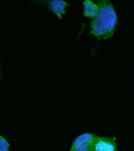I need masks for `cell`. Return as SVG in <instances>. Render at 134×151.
<instances>
[{"label":"cell","mask_w":134,"mask_h":151,"mask_svg":"<svg viewBox=\"0 0 134 151\" xmlns=\"http://www.w3.org/2000/svg\"><path fill=\"white\" fill-rule=\"evenodd\" d=\"M91 147L92 151H118L115 137L97 136Z\"/></svg>","instance_id":"2"},{"label":"cell","mask_w":134,"mask_h":151,"mask_svg":"<svg viewBox=\"0 0 134 151\" xmlns=\"http://www.w3.org/2000/svg\"><path fill=\"white\" fill-rule=\"evenodd\" d=\"M10 145L4 136H0V151H9Z\"/></svg>","instance_id":"6"},{"label":"cell","mask_w":134,"mask_h":151,"mask_svg":"<svg viewBox=\"0 0 134 151\" xmlns=\"http://www.w3.org/2000/svg\"><path fill=\"white\" fill-rule=\"evenodd\" d=\"M70 151H92L91 144H83V145H80L74 149H70Z\"/></svg>","instance_id":"7"},{"label":"cell","mask_w":134,"mask_h":151,"mask_svg":"<svg viewBox=\"0 0 134 151\" xmlns=\"http://www.w3.org/2000/svg\"><path fill=\"white\" fill-rule=\"evenodd\" d=\"M69 6L70 4L63 0H50L48 1V8L60 19H62V15H66V8Z\"/></svg>","instance_id":"3"},{"label":"cell","mask_w":134,"mask_h":151,"mask_svg":"<svg viewBox=\"0 0 134 151\" xmlns=\"http://www.w3.org/2000/svg\"><path fill=\"white\" fill-rule=\"evenodd\" d=\"M83 6V16L93 19L98 14V7L96 3L91 0H85L82 3Z\"/></svg>","instance_id":"4"},{"label":"cell","mask_w":134,"mask_h":151,"mask_svg":"<svg viewBox=\"0 0 134 151\" xmlns=\"http://www.w3.org/2000/svg\"><path fill=\"white\" fill-rule=\"evenodd\" d=\"M97 135L94 134L92 133H84L82 134L75 138L72 143L71 147L70 149H74V148H77L79 146L83 145L85 143L92 144L94 142V140L96 139Z\"/></svg>","instance_id":"5"},{"label":"cell","mask_w":134,"mask_h":151,"mask_svg":"<svg viewBox=\"0 0 134 151\" xmlns=\"http://www.w3.org/2000/svg\"><path fill=\"white\" fill-rule=\"evenodd\" d=\"M98 14L91 22V34L98 40H107L113 36L118 24V18L113 4L108 0L96 1Z\"/></svg>","instance_id":"1"}]
</instances>
